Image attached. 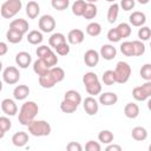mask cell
<instances>
[{
	"instance_id": "cell-43",
	"label": "cell",
	"mask_w": 151,
	"mask_h": 151,
	"mask_svg": "<svg viewBox=\"0 0 151 151\" xmlns=\"http://www.w3.org/2000/svg\"><path fill=\"white\" fill-rule=\"evenodd\" d=\"M41 59V58H40ZM44 60H45V63L50 66V67H53V66H55L57 64H58V57H57V54L53 52V51H51L46 57H44L42 58Z\"/></svg>"
},
{
	"instance_id": "cell-17",
	"label": "cell",
	"mask_w": 151,
	"mask_h": 151,
	"mask_svg": "<svg viewBox=\"0 0 151 151\" xmlns=\"http://www.w3.org/2000/svg\"><path fill=\"white\" fill-rule=\"evenodd\" d=\"M57 84V81L54 80L53 76L51 74V72L48 71L47 73L39 76V85L44 88H52L54 85Z\"/></svg>"
},
{
	"instance_id": "cell-11",
	"label": "cell",
	"mask_w": 151,
	"mask_h": 151,
	"mask_svg": "<svg viewBox=\"0 0 151 151\" xmlns=\"http://www.w3.org/2000/svg\"><path fill=\"white\" fill-rule=\"evenodd\" d=\"M129 21L132 26L134 27H142L144 26V24L146 22V15L143 13V12H139V11H134L130 14L129 17Z\"/></svg>"
},
{
	"instance_id": "cell-12",
	"label": "cell",
	"mask_w": 151,
	"mask_h": 151,
	"mask_svg": "<svg viewBox=\"0 0 151 151\" xmlns=\"http://www.w3.org/2000/svg\"><path fill=\"white\" fill-rule=\"evenodd\" d=\"M84 39H85V34L79 28L71 29L68 32V34H67V40L72 45H79V44H81L84 41Z\"/></svg>"
},
{
	"instance_id": "cell-50",
	"label": "cell",
	"mask_w": 151,
	"mask_h": 151,
	"mask_svg": "<svg viewBox=\"0 0 151 151\" xmlns=\"http://www.w3.org/2000/svg\"><path fill=\"white\" fill-rule=\"evenodd\" d=\"M136 5V1L134 0H120V4L119 6L124 9V11H131Z\"/></svg>"
},
{
	"instance_id": "cell-16",
	"label": "cell",
	"mask_w": 151,
	"mask_h": 151,
	"mask_svg": "<svg viewBox=\"0 0 151 151\" xmlns=\"http://www.w3.org/2000/svg\"><path fill=\"white\" fill-rule=\"evenodd\" d=\"M9 28L17 29V31L21 32L22 34H25V33H27V32H28L29 25H28V22H27L25 19L19 18V19H14V20H12V21H11V24H9Z\"/></svg>"
},
{
	"instance_id": "cell-37",
	"label": "cell",
	"mask_w": 151,
	"mask_h": 151,
	"mask_svg": "<svg viewBox=\"0 0 151 151\" xmlns=\"http://www.w3.org/2000/svg\"><path fill=\"white\" fill-rule=\"evenodd\" d=\"M11 127H12V122L9 120V118L5 116L0 117V138H2Z\"/></svg>"
},
{
	"instance_id": "cell-10",
	"label": "cell",
	"mask_w": 151,
	"mask_h": 151,
	"mask_svg": "<svg viewBox=\"0 0 151 151\" xmlns=\"http://www.w3.org/2000/svg\"><path fill=\"white\" fill-rule=\"evenodd\" d=\"M32 63V57L28 52L21 51L19 53H17L15 55V64L20 67V68H27Z\"/></svg>"
},
{
	"instance_id": "cell-36",
	"label": "cell",
	"mask_w": 151,
	"mask_h": 151,
	"mask_svg": "<svg viewBox=\"0 0 151 151\" xmlns=\"http://www.w3.org/2000/svg\"><path fill=\"white\" fill-rule=\"evenodd\" d=\"M117 29L120 34L122 38H129L132 33V28H131V25L127 24V22H120L118 26H117Z\"/></svg>"
},
{
	"instance_id": "cell-13",
	"label": "cell",
	"mask_w": 151,
	"mask_h": 151,
	"mask_svg": "<svg viewBox=\"0 0 151 151\" xmlns=\"http://www.w3.org/2000/svg\"><path fill=\"white\" fill-rule=\"evenodd\" d=\"M118 101V96L114 92H104L99 94V103L104 106H111L114 105Z\"/></svg>"
},
{
	"instance_id": "cell-20",
	"label": "cell",
	"mask_w": 151,
	"mask_h": 151,
	"mask_svg": "<svg viewBox=\"0 0 151 151\" xmlns=\"http://www.w3.org/2000/svg\"><path fill=\"white\" fill-rule=\"evenodd\" d=\"M50 68H51V67L45 63L44 59L38 58V59L33 63V71H34V73L38 74V76H42V74L47 73V72L50 71Z\"/></svg>"
},
{
	"instance_id": "cell-46",
	"label": "cell",
	"mask_w": 151,
	"mask_h": 151,
	"mask_svg": "<svg viewBox=\"0 0 151 151\" xmlns=\"http://www.w3.org/2000/svg\"><path fill=\"white\" fill-rule=\"evenodd\" d=\"M107 39H109L111 42H118V41H120L122 37H120V34H119L117 27H116V28H111V29L107 32Z\"/></svg>"
},
{
	"instance_id": "cell-44",
	"label": "cell",
	"mask_w": 151,
	"mask_h": 151,
	"mask_svg": "<svg viewBox=\"0 0 151 151\" xmlns=\"http://www.w3.org/2000/svg\"><path fill=\"white\" fill-rule=\"evenodd\" d=\"M139 74L144 80H151V64H144L139 71Z\"/></svg>"
},
{
	"instance_id": "cell-41",
	"label": "cell",
	"mask_w": 151,
	"mask_h": 151,
	"mask_svg": "<svg viewBox=\"0 0 151 151\" xmlns=\"http://www.w3.org/2000/svg\"><path fill=\"white\" fill-rule=\"evenodd\" d=\"M138 38L142 41H146L151 38V28L147 26H142L138 29Z\"/></svg>"
},
{
	"instance_id": "cell-24",
	"label": "cell",
	"mask_w": 151,
	"mask_h": 151,
	"mask_svg": "<svg viewBox=\"0 0 151 151\" xmlns=\"http://www.w3.org/2000/svg\"><path fill=\"white\" fill-rule=\"evenodd\" d=\"M86 5H87V2L85 0H76L72 4V13L76 17H83L84 11L86 8Z\"/></svg>"
},
{
	"instance_id": "cell-33",
	"label": "cell",
	"mask_w": 151,
	"mask_h": 151,
	"mask_svg": "<svg viewBox=\"0 0 151 151\" xmlns=\"http://www.w3.org/2000/svg\"><path fill=\"white\" fill-rule=\"evenodd\" d=\"M78 109V105L67 100V99H64L61 103H60V110L64 112V113H73L76 110Z\"/></svg>"
},
{
	"instance_id": "cell-23",
	"label": "cell",
	"mask_w": 151,
	"mask_h": 151,
	"mask_svg": "<svg viewBox=\"0 0 151 151\" xmlns=\"http://www.w3.org/2000/svg\"><path fill=\"white\" fill-rule=\"evenodd\" d=\"M64 42H66V37H65L63 33H59V32L53 33V34L50 37V39H48V44H50V46L53 47V48L58 47L59 45H61V44H64Z\"/></svg>"
},
{
	"instance_id": "cell-51",
	"label": "cell",
	"mask_w": 151,
	"mask_h": 151,
	"mask_svg": "<svg viewBox=\"0 0 151 151\" xmlns=\"http://www.w3.org/2000/svg\"><path fill=\"white\" fill-rule=\"evenodd\" d=\"M66 149L68 151H81L83 150V146L78 143V142H70L67 145H66Z\"/></svg>"
},
{
	"instance_id": "cell-47",
	"label": "cell",
	"mask_w": 151,
	"mask_h": 151,
	"mask_svg": "<svg viewBox=\"0 0 151 151\" xmlns=\"http://www.w3.org/2000/svg\"><path fill=\"white\" fill-rule=\"evenodd\" d=\"M54 50H55L57 54H59V55H67V54L70 53V51H71L70 45H68L67 42H64V44L59 45V46H58V47H55Z\"/></svg>"
},
{
	"instance_id": "cell-25",
	"label": "cell",
	"mask_w": 151,
	"mask_h": 151,
	"mask_svg": "<svg viewBox=\"0 0 151 151\" xmlns=\"http://www.w3.org/2000/svg\"><path fill=\"white\" fill-rule=\"evenodd\" d=\"M22 37L24 34L17 29H13V28H9L7 32H6V38L7 40L11 42V44H18L22 40Z\"/></svg>"
},
{
	"instance_id": "cell-31",
	"label": "cell",
	"mask_w": 151,
	"mask_h": 151,
	"mask_svg": "<svg viewBox=\"0 0 151 151\" xmlns=\"http://www.w3.org/2000/svg\"><path fill=\"white\" fill-rule=\"evenodd\" d=\"M86 33L91 37H98L101 33V26L99 22L92 21L86 26Z\"/></svg>"
},
{
	"instance_id": "cell-30",
	"label": "cell",
	"mask_w": 151,
	"mask_h": 151,
	"mask_svg": "<svg viewBox=\"0 0 151 151\" xmlns=\"http://www.w3.org/2000/svg\"><path fill=\"white\" fill-rule=\"evenodd\" d=\"M64 99H67V100L77 104V105H79L81 103V96L76 90H68V91H66L65 94H64Z\"/></svg>"
},
{
	"instance_id": "cell-57",
	"label": "cell",
	"mask_w": 151,
	"mask_h": 151,
	"mask_svg": "<svg viewBox=\"0 0 151 151\" xmlns=\"http://www.w3.org/2000/svg\"><path fill=\"white\" fill-rule=\"evenodd\" d=\"M87 2H92V4H94V2H97L98 0H86Z\"/></svg>"
},
{
	"instance_id": "cell-27",
	"label": "cell",
	"mask_w": 151,
	"mask_h": 151,
	"mask_svg": "<svg viewBox=\"0 0 151 151\" xmlns=\"http://www.w3.org/2000/svg\"><path fill=\"white\" fill-rule=\"evenodd\" d=\"M119 8H120V6L118 4H116V2H113L109 7V9H107V21L110 24H113L117 20L118 14H119Z\"/></svg>"
},
{
	"instance_id": "cell-49",
	"label": "cell",
	"mask_w": 151,
	"mask_h": 151,
	"mask_svg": "<svg viewBox=\"0 0 151 151\" xmlns=\"http://www.w3.org/2000/svg\"><path fill=\"white\" fill-rule=\"evenodd\" d=\"M85 149L87 151H100L101 150V146L98 142H94V140H88L85 145Z\"/></svg>"
},
{
	"instance_id": "cell-8",
	"label": "cell",
	"mask_w": 151,
	"mask_h": 151,
	"mask_svg": "<svg viewBox=\"0 0 151 151\" xmlns=\"http://www.w3.org/2000/svg\"><path fill=\"white\" fill-rule=\"evenodd\" d=\"M100 58V53H98L96 50H87L84 54V63L88 67H94L98 65Z\"/></svg>"
},
{
	"instance_id": "cell-26",
	"label": "cell",
	"mask_w": 151,
	"mask_h": 151,
	"mask_svg": "<svg viewBox=\"0 0 151 151\" xmlns=\"http://www.w3.org/2000/svg\"><path fill=\"white\" fill-rule=\"evenodd\" d=\"M42 40H44V37L40 31L33 29V31L28 32V34H27V41L32 45H39L42 42Z\"/></svg>"
},
{
	"instance_id": "cell-19",
	"label": "cell",
	"mask_w": 151,
	"mask_h": 151,
	"mask_svg": "<svg viewBox=\"0 0 151 151\" xmlns=\"http://www.w3.org/2000/svg\"><path fill=\"white\" fill-rule=\"evenodd\" d=\"M40 13V6L37 1L31 0L28 1V4L26 5V14L29 19H35Z\"/></svg>"
},
{
	"instance_id": "cell-6",
	"label": "cell",
	"mask_w": 151,
	"mask_h": 151,
	"mask_svg": "<svg viewBox=\"0 0 151 151\" xmlns=\"http://www.w3.org/2000/svg\"><path fill=\"white\" fill-rule=\"evenodd\" d=\"M39 28L44 33H50L55 28V19L50 14H44L38 21Z\"/></svg>"
},
{
	"instance_id": "cell-4",
	"label": "cell",
	"mask_w": 151,
	"mask_h": 151,
	"mask_svg": "<svg viewBox=\"0 0 151 151\" xmlns=\"http://www.w3.org/2000/svg\"><path fill=\"white\" fill-rule=\"evenodd\" d=\"M114 73L117 77L118 84H125L130 79L131 76V66L126 61H118L114 68Z\"/></svg>"
},
{
	"instance_id": "cell-58",
	"label": "cell",
	"mask_w": 151,
	"mask_h": 151,
	"mask_svg": "<svg viewBox=\"0 0 151 151\" xmlns=\"http://www.w3.org/2000/svg\"><path fill=\"white\" fill-rule=\"evenodd\" d=\"M106 1H109V2H112V4H113V2H116V0H106Z\"/></svg>"
},
{
	"instance_id": "cell-39",
	"label": "cell",
	"mask_w": 151,
	"mask_h": 151,
	"mask_svg": "<svg viewBox=\"0 0 151 151\" xmlns=\"http://www.w3.org/2000/svg\"><path fill=\"white\" fill-rule=\"evenodd\" d=\"M120 52L124 55H126V57H134V51H133L132 41H124L120 45Z\"/></svg>"
},
{
	"instance_id": "cell-35",
	"label": "cell",
	"mask_w": 151,
	"mask_h": 151,
	"mask_svg": "<svg viewBox=\"0 0 151 151\" xmlns=\"http://www.w3.org/2000/svg\"><path fill=\"white\" fill-rule=\"evenodd\" d=\"M113 138H114V136H113V133L110 130H103L98 134V139L103 144H110V143H112L113 142Z\"/></svg>"
},
{
	"instance_id": "cell-42",
	"label": "cell",
	"mask_w": 151,
	"mask_h": 151,
	"mask_svg": "<svg viewBox=\"0 0 151 151\" xmlns=\"http://www.w3.org/2000/svg\"><path fill=\"white\" fill-rule=\"evenodd\" d=\"M51 5L57 11H64L70 6V0H51Z\"/></svg>"
},
{
	"instance_id": "cell-45",
	"label": "cell",
	"mask_w": 151,
	"mask_h": 151,
	"mask_svg": "<svg viewBox=\"0 0 151 151\" xmlns=\"http://www.w3.org/2000/svg\"><path fill=\"white\" fill-rule=\"evenodd\" d=\"M98 80H99V78H98V76L94 72H86L83 76L84 85H87V84H91V83H94V81H98Z\"/></svg>"
},
{
	"instance_id": "cell-7",
	"label": "cell",
	"mask_w": 151,
	"mask_h": 151,
	"mask_svg": "<svg viewBox=\"0 0 151 151\" xmlns=\"http://www.w3.org/2000/svg\"><path fill=\"white\" fill-rule=\"evenodd\" d=\"M83 106H84L85 112H86L88 116H94V114H97V112H98V110H99V104H98V101H97L92 96L86 97V98L84 99Z\"/></svg>"
},
{
	"instance_id": "cell-32",
	"label": "cell",
	"mask_w": 151,
	"mask_h": 151,
	"mask_svg": "<svg viewBox=\"0 0 151 151\" xmlns=\"http://www.w3.org/2000/svg\"><path fill=\"white\" fill-rule=\"evenodd\" d=\"M85 88H86V92H87L88 94H91L92 97L101 93V84H100V81H99V80H98V81H94V83H91V84L85 85Z\"/></svg>"
},
{
	"instance_id": "cell-1",
	"label": "cell",
	"mask_w": 151,
	"mask_h": 151,
	"mask_svg": "<svg viewBox=\"0 0 151 151\" xmlns=\"http://www.w3.org/2000/svg\"><path fill=\"white\" fill-rule=\"evenodd\" d=\"M38 112H39V106L35 101L32 100L25 101L19 110V116H18L19 123L24 126H28L34 120Z\"/></svg>"
},
{
	"instance_id": "cell-56",
	"label": "cell",
	"mask_w": 151,
	"mask_h": 151,
	"mask_svg": "<svg viewBox=\"0 0 151 151\" xmlns=\"http://www.w3.org/2000/svg\"><path fill=\"white\" fill-rule=\"evenodd\" d=\"M147 109L151 111V97H150V99L147 100Z\"/></svg>"
},
{
	"instance_id": "cell-60",
	"label": "cell",
	"mask_w": 151,
	"mask_h": 151,
	"mask_svg": "<svg viewBox=\"0 0 151 151\" xmlns=\"http://www.w3.org/2000/svg\"><path fill=\"white\" fill-rule=\"evenodd\" d=\"M150 47H151V41H150Z\"/></svg>"
},
{
	"instance_id": "cell-52",
	"label": "cell",
	"mask_w": 151,
	"mask_h": 151,
	"mask_svg": "<svg viewBox=\"0 0 151 151\" xmlns=\"http://www.w3.org/2000/svg\"><path fill=\"white\" fill-rule=\"evenodd\" d=\"M142 87L144 88V91L146 92V94L149 97H151V80H145V83L142 85Z\"/></svg>"
},
{
	"instance_id": "cell-29",
	"label": "cell",
	"mask_w": 151,
	"mask_h": 151,
	"mask_svg": "<svg viewBox=\"0 0 151 151\" xmlns=\"http://www.w3.org/2000/svg\"><path fill=\"white\" fill-rule=\"evenodd\" d=\"M97 13H98L97 6H96L94 4H92V2H87L83 17H84L85 19H87V20H91V19H94V18H96Z\"/></svg>"
},
{
	"instance_id": "cell-38",
	"label": "cell",
	"mask_w": 151,
	"mask_h": 151,
	"mask_svg": "<svg viewBox=\"0 0 151 151\" xmlns=\"http://www.w3.org/2000/svg\"><path fill=\"white\" fill-rule=\"evenodd\" d=\"M50 72H51V74L53 76V78H54V80L57 81V84L60 83V81H63L64 78H65V71H64L61 67L53 66V67L50 68Z\"/></svg>"
},
{
	"instance_id": "cell-9",
	"label": "cell",
	"mask_w": 151,
	"mask_h": 151,
	"mask_svg": "<svg viewBox=\"0 0 151 151\" xmlns=\"http://www.w3.org/2000/svg\"><path fill=\"white\" fill-rule=\"evenodd\" d=\"M1 110L7 116H15L18 113V106L13 99L6 98L1 101Z\"/></svg>"
},
{
	"instance_id": "cell-21",
	"label": "cell",
	"mask_w": 151,
	"mask_h": 151,
	"mask_svg": "<svg viewBox=\"0 0 151 151\" xmlns=\"http://www.w3.org/2000/svg\"><path fill=\"white\" fill-rule=\"evenodd\" d=\"M124 114L130 119L137 118L139 116V106L136 103H127L124 107Z\"/></svg>"
},
{
	"instance_id": "cell-5",
	"label": "cell",
	"mask_w": 151,
	"mask_h": 151,
	"mask_svg": "<svg viewBox=\"0 0 151 151\" xmlns=\"http://www.w3.org/2000/svg\"><path fill=\"white\" fill-rule=\"evenodd\" d=\"M2 79L8 85H14L20 79V72L15 66H8L2 72Z\"/></svg>"
},
{
	"instance_id": "cell-22",
	"label": "cell",
	"mask_w": 151,
	"mask_h": 151,
	"mask_svg": "<svg viewBox=\"0 0 151 151\" xmlns=\"http://www.w3.org/2000/svg\"><path fill=\"white\" fill-rule=\"evenodd\" d=\"M131 136H132V138H133L134 140H137V142H143V140H145V139L147 138V131H146V129L143 127V126H136V127L132 129Z\"/></svg>"
},
{
	"instance_id": "cell-59",
	"label": "cell",
	"mask_w": 151,
	"mask_h": 151,
	"mask_svg": "<svg viewBox=\"0 0 151 151\" xmlns=\"http://www.w3.org/2000/svg\"><path fill=\"white\" fill-rule=\"evenodd\" d=\"M149 150H150V151H151V144H150V145H149Z\"/></svg>"
},
{
	"instance_id": "cell-34",
	"label": "cell",
	"mask_w": 151,
	"mask_h": 151,
	"mask_svg": "<svg viewBox=\"0 0 151 151\" xmlns=\"http://www.w3.org/2000/svg\"><path fill=\"white\" fill-rule=\"evenodd\" d=\"M132 97H133L136 100H138V101H144V100H146L147 98H150V97L146 94V92L144 91V88L142 87V85H140V86H137V87H134V88L132 90Z\"/></svg>"
},
{
	"instance_id": "cell-15",
	"label": "cell",
	"mask_w": 151,
	"mask_h": 151,
	"mask_svg": "<svg viewBox=\"0 0 151 151\" xmlns=\"http://www.w3.org/2000/svg\"><path fill=\"white\" fill-rule=\"evenodd\" d=\"M12 143H13L14 146L22 147V146H25V145L28 143V134H27L25 131L15 132V133L12 136Z\"/></svg>"
},
{
	"instance_id": "cell-40",
	"label": "cell",
	"mask_w": 151,
	"mask_h": 151,
	"mask_svg": "<svg viewBox=\"0 0 151 151\" xmlns=\"http://www.w3.org/2000/svg\"><path fill=\"white\" fill-rule=\"evenodd\" d=\"M133 51H134V57H140L145 53V45L142 42V40H133Z\"/></svg>"
},
{
	"instance_id": "cell-53",
	"label": "cell",
	"mask_w": 151,
	"mask_h": 151,
	"mask_svg": "<svg viewBox=\"0 0 151 151\" xmlns=\"http://www.w3.org/2000/svg\"><path fill=\"white\" fill-rule=\"evenodd\" d=\"M106 151H122V146L110 143V144H107V146H106Z\"/></svg>"
},
{
	"instance_id": "cell-48",
	"label": "cell",
	"mask_w": 151,
	"mask_h": 151,
	"mask_svg": "<svg viewBox=\"0 0 151 151\" xmlns=\"http://www.w3.org/2000/svg\"><path fill=\"white\" fill-rule=\"evenodd\" d=\"M52 50H51V47H48V46H46V45H41V46H39L38 48H37V51H35V53H37V55L39 57V58H44V57H46L50 52H51Z\"/></svg>"
},
{
	"instance_id": "cell-3",
	"label": "cell",
	"mask_w": 151,
	"mask_h": 151,
	"mask_svg": "<svg viewBox=\"0 0 151 151\" xmlns=\"http://www.w3.org/2000/svg\"><path fill=\"white\" fill-rule=\"evenodd\" d=\"M28 132L34 137H45L51 133V125L46 120H33L28 126Z\"/></svg>"
},
{
	"instance_id": "cell-18",
	"label": "cell",
	"mask_w": 151,
	"mask_h": 151,
	"mask_svg": "<svg viewBox=\"0 0 151 151\" xmlns=\"http://www.w3.org/2000/svg\"><path fill=\"white\" fill-rule=\"evenodd\" d=\"M29 94V87L27 85H18L13 90V97L17 100H25Z\"/></svg>"
},
{
	"instance_id": "cell-55",
	"label": "cell",
	"mask_w": 151,
	"mask_h": 151,
	"mask_svg": "<svg viewBox=\"0 0 151 151\" xmlns=\"http://www.w3.org/2000/svg\"><path fill=\"white\" fill-rule=\"evenodd\" d=\"M137 1H138L140 5H146V4H149L150 0H137Z\"/></svg>"
},
{
	"instance_id": "cell-54",
	"label": "cell",
	"mask_w": 151,
	"mask_h": 151,
	"mask_svg": "<svg viewBox=\"0 0 151 151\" xmlns=\"http://www.w3.org/2000/svg\"><path fill=\"white\" fill-rule=\"evenodd\" d=\"M7 51H8L7 44H6V42H4V41H1V42H0V55H1V57H2V55H5V54L7 53Z\"/></svg>"
},
{
	"instance_id": "cell-28",
	"label": "cell",
	"mask_w": 151,
	"mask_h": 151,
	"mask_svg": "<svg viewBox=\"0 0 151 151\" xmlns=\"http://www.w3.org/2000/svg\"><path fill=\"white\" fill-rule=\"evenodd\" d=\"M101 81H103L105 85H107V86H111V85L116 84V83H117V77H116L114 71H112V70L105 71V72L103 73V76H101Z\"/></svg>"
},
{
	"instance_id": "cell-2",
	"label": "cell",
	"mask_w": 151,
	"mask_h": 151,
	"mask_svg": "<svg viewBox=\"0 0 151 151\" xmlns=\"http://www.w3.org/2000/svg\"><path fill=\"white\" fill-rule=\"evenodd\" d=\"M21 7H22L21 0H6L1 5V9H0L1 17L5 19H11L20 12Z\"/></svg>"
},
{
	"instance_id": "cell-14",
	"label": "cell",
	"mask_w": 151,
	"mask_h": 151,
	"mask_svg": "<svg viewBox=\"0 0 151 151\" xmlns=\"http://www.w3.org/2000/svg\"><path fill=\"white\" fill-rule=\"evenodd\" d=\"M100 57L105 60H112L116 55H117V50L113 45H110V44H106V45H103L100 47Z\"/></svg>"
}]
</instances>
